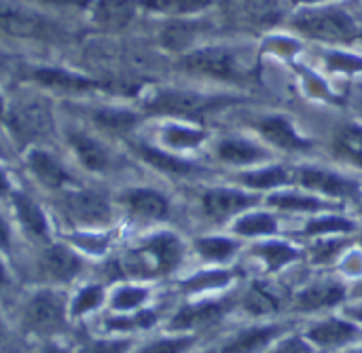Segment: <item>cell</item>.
I'll return each instance as SVG.
<instances>
[{
  "label": "cell",
  "instance_id": "obj_26",
  "mask_svg": "<svg viewBox=\"0 0 362 353\" xmlns=\"http://www.w3.org/2000/svg\"><path fill=\"white\" fill-rule=\"evenodd\" d=\"M140 155H142V159H144L146 163H151L153 167H157V169H161V172H168V174H178V176H182V174L195 172V167H193L191 163H187V161H182V159H176V157H172V155H168V152H161V150H157V148L140 146Z\"/></svg>",
  "mask_w": 362,
  "mask_h": 353
},
{
  "label": "cell",
  "instance_id": "obj_44",
  "mask_svg": "<svg viewBox=\"0 0 362 353\" xmlns=\"http://www.w3.org/2000/svg\"><path fill=\"white\" fill-rule=\"evenodd\" d=\"M127 349L129 341H95L81 349V353H125Z\"/></svg>",
  "mask_w": 362,
  "mask_h": 353
},
{
  "label": "cell",
  "instance_id": "obj_41",
  "mask_svg": "<svg viewBox=\"0 0 362 353\" xmlns=\"http://www.w3.org/2000/svg\"><path fill=\"white\" fill-rule=\"evenodd\" d=\"M265 353H316V349L303 335H286Z\"/></svg>",
  "mask_w": 362,
  "mask_h": 353
},
{
  "label": "cell",
  "instance_id": "obj_54",
  "mask_svg": "<svg viewBox=\"0 0 362 353\" xmlns=\"http://www.w3.org/2000/svg\"><path fill=\"white\" fill-rule=\"evenodd\" d=\"M0 335H2V326H0Z\"/></svg>",
  "mask_w": 362,
  "mask_h": 353
},
{
  "label": "cell",
  "instance_id": "obj_53",
  "mask_svg": "<svg viewBox=\"0 0 362 353\" xmlns=\"http://www.w3.org/2000/svg\"><path fill=\"white\" fill-rule=\"evenodd\" d=\"M0 116H2V97H0Z\"/></svg>",
  "mask_w": 362,
  "mask_h": 353
},
{
  "label": "cell",
  "instance_id": "obj_10",
  "mask_svg": "<svg viewBox=\"0 0 362 353\" xmlns=\"http://www.w3.org/2000/svg\"><path fill=\"white\" fill-rule=\"evenodd\" d=\"M301 186L329 195V197H337V199H358L361 197V186L350 180L344 178L335 172L322 169V167H301L297 174Z\"/></svg>",
  "mask_w": 362,
  "mask_h": 353
},
{
  "label": "cell",
  "instance_id": "obj_39",
  "mask_svg": "<svg viewBox=\"0 0 362 353\" xmlns=\"http://www.w3.org/2000/svg\"><path fill=\"white\" fill-rule=\"evenodd\" d=\"M204 140V131L185 129V127H170L165 129V142L174 148H191Z\"/></svg>",
  "mask_w": 362,
  "mask_h": 353
},
{
  "label": "cell",
  "instance_id": "obj_17",
  "mask_svg": "<svg viewBox=\"0 0 362 353\" xmlns=\"http://www.w3.org/2000/svg\"><path fill=\"white\" fill-rule=\"evenodd\" d=\"M218 159L229 165H255L267 159V152L261 150L257 144L242 140V138H225L218 142Z\"/></svg>",
  "mask_w": 362,
  "mask_h": 353
},
{
  "label": "cell",
  "instance_id": "obj_21",
  "mask_svg": "<svg viewBox=\"0 0 362 353\" xmlns=\"http://www.w3.org/2000/svg\"><path fill=\"white\" fill-rule=\"evenodd\" d=\"M257 256L265 263L267 271H280L299 258V252L284 241H267L257 248Z\"/></svg>",
  "mask_w": 362,
  "mask_h": 353
},
{
  "label": "cell",
  "instance_id": "obj_13",
  "mask_svg": "<svg viewBox=\"0 0 362 353\" xmlns=\"http://www.w3.org/2000/svg\"><path fill=\"white\" fill-rule=\"evenodd\" d=\"M257 129L261 131V136L276 148L288 150V152H299L312 146L310 140H305L293 125L288 119L280 116V114H272L265 116L257 123Z\"/></svg>",
  "mask_w": 362,
  "mask_h": 353
},
{
  "label": "cell",
  "instance_id": "obj_38",
  "mask_svg": "<svg viewBox=\"0 0 362 353\" xmlns=\"http://www.w3.org/2000/svg\"><path fill=\"white\" fill-rule=\"evenodd\" d=\"M195 345V337H174V339H161L153 341L151 345L142 347L138 353H187Z\"/></svg>",
  "mask_w": 362,
  "mask_h": 353
},
{
  "label": "cell",
  "instance_id": "obj_52",
  "mask_svg": "<svg viewBox=\"0 0 362 353\" xmlns=\"http://www.w3.org/2000/svg\"><path fill=\"white\" fill-rule=\"evenodd\" d=\"M202 353H221L218 349H208V352H202Z\"/></svg>",
  "mask_w": 362,
  "mask_h": 353
},
{
  "label": "cell",
  "instance_id": "obj_37",
  "mask_svg": "<svg viewBox=\"0 0 362 353\" xmlns=\"http://www.w3.org/2000/svg\"><path fill=\"white\" fill-rule=\"evenodd\" d=\"M95 121L106 127V129H117V131H127L136 125V116L125 110H98Z\"/></svg>",
  "mask_w": 362,
  "mask_h": 353
},
{
  "label": "cell",
  "instance_id": "obj_47",
  "mask_svg": "<svg viewBox=\"0 0 362 353\" xmlns=\"http://www.w3.org/2000/svg\"><path fill=\"white\" fill-rule=\"evenodd\" d=\"M350 294H352V299L362 301V280L356 284V286H354V288H352V292H350Z\"/></svg>",
  "mask_w": 362,
  "mask_h": 353
},
{
  "label": "cell",
  "instance_id": "obj_50",
  "mask_svg": "<svg viewBox=\"0 0 362 353\" xmlns=\"http://www.w3.org/2000/svg\"><path fill=\"white\" fill-rule=\"evenodd\" d=\"M293 2H320V0H293Z\"/></svg>",
  "mask_w": 362,
  "mask_h": 353
},
{
  "label": "cell",
  "instance_id": "obj_45",
  "mask_svg": "<svg viewBox=\"0 0 362 353\" xmlns=\"http://www.w3.org/2000/svg\"><path fill=\"white\" fill-rule=\"evenodd\" d=\"M346 318L352 320V322H356L358 326H362V301H358L356 305L346 307Z\"/></svg>",
  "mask_w": 362,
  "mask_h": 353
},
{
  "label": "cell",
  "instance_id": "obj_2",
  "mask_svg": "<svg viewBox=\"0 0 362 353\" xmlns=\"http://www.w3.org/2000/svg\"><path fill=\"white\" fill-rule=\"evenodd\" d=\"M180 66L189 72L223 78V80H242L248 76V66L240 59L233 49L227 47H206L197 49L180 59Z\"/></svg>",
  "mask_w": 362,
  "mask_h": 353
},
{
  "label": "cell",
  "instance_id": "obj_49",
  "mask_svg": "<svg viewBox=\"0 0 362 353\" xmlns=\"http://www.w3.org/2000/svg\"><path fill=\"white\" fill-rule=\"evenodd\" d=\"M4 282H6V273H4V267L0 263V286H4Z\"/></svg>",
  "mask_w": 362,
  "mask_h": 353
},
{
  "label": "cell",
  "instance_id": "obj_1",
  "mask_svg": "<svg viewBox=\"0 0 362 353\" xmlns=\"http://www.w3.org/2000/svg\"><path fill=\"white\" fill-rule=\"evenodd\" d=\"M293 28L310 38L329 42H350L358 36L356 21L341 8L303 11L293 19Z\"/></svg>",
  "mask_w": 362,
  "mask_h": 353
},
{
  "label": "cell",
  "instance_id": "obj_48",
  "mask_svg": "<svg viewBox=\"0 0 362 353\" xmlns=\"http://www.w3.org/2000/svg\"><path fill=\"white\" fill-rule=\"evenodd\" d=\"M8 191V180H6V176L2 174V169H0V195H4Z\"/></svg>",
  "mask_w": 362,
  "mask_h": 353
},
{
  "label": "cell",
  "instance_id": "obj_12",
  "mask_svg": "<svg viewBox=\"0 0 362 353\" xmlns=\"http://www.w3.org/2000/svg\"><path fill=\"white\" fill-rule=\"evenodd\" d=\"M0 30L19 38H45L51 34V23L25 8L0 2Z\"/></svg>",
  "mask_w": 362,
  "mask_h": 353
},
{
  "label": "cell",
  "instance_id": "obj_33",
  "mask_svg": "<svg viewBox=\"0 0 362 353\" xmlns=\"http://www.w3.org/2000/svg\"><path fill=\"white\" fill-rule=\"evenodd\" d=\"M195 25L193 23H185V21H176V23H170L163 34H161V42L172 49V51H182L187 49L193 38H195Z\"/></svg>",
  "mask_w": 362,
  "mask_h": 353
},
{
  "label": "cell",
  "instance_id": "obj_18",
  "mask_svg": "<svg viewBox=\"0 0 362 353\" xmlns=\"http://www.w3.org/2000/svg\"><path fill=\"white\" fill-rule=\"evenodd\" d=\"M134 0H98L93 8V19L106 30H121L134 19Z\"/></svg>",
  "mask_w": 362,
  "mask_h": 353
},
{
  "label": "cell",
  "instance_id": "obj_8",
  "mask_svg": "<svg viewBox=\"0 0 362 353\" xmlns=\"http://www.w3.org/2000/svg\"><path fill=\"white\" fill-rule=\"evenodd\" d=\"M348 297V290L344 284L333 280H320L303 290H299L293 299V309L297 313H320L327 309H333L341 305Z\"/></svg>",
  "mask_w": 362,
  "mask_h": 353
},
{
  "label": "cell",
  "instance_id": "obj_40",
  "mask_svg": "<svg viewBox=\"0 0 362 353\" xmlns=\"http://www.w3.org/2000/svg\"><path fill=\"white\" fill-rule=\"evenodd\" d=\"M146 297H148V292L144 288H134V286L121 288L112 299V307L121 309V311H129V309H136L138 305H142L146 301Z\"/></svg>",
  "mask_w": 362,
  "mask_h": 353
},
{
  "label": "cell",
  "instance_id": "obj_7",
  "mask_svg": "<svg viewBox=\"0 0 362 353\" xmlns=\"http://www.w3.org/2000/svg\"><path fill=\"white\" fill-rule=\"evenodd\" d=\"M288 326L284 324H259L248 326L231 335L221 347V353H265L269 352L282 337H286Z\"/></svg>",
  "mask_w": 362,
  "mask_h": 353
},
{
  "label": "cell",
  "instance_id": "obj_46",
  "mask_svg": "<svg viewBox=\"0 0 362 353\" xmlns=\"http://www.w3.org/2000/svg\"><path fill=\"white\" fill-rule=\"evenodd\" d=\"M0 248H2V250L8 248V227L4 225L2 218H0Z\"/></svg>",
  "mask_w": 362,
  "mask_h": 353
},
{
  "label": "cell",
  "instance_id": "obj_55",
  "mask_svg": "<svg viewBox=\"0 0 362 353\" xmlns=\"http://www.w3.org/2000/svg\"><path fill=\"white\" fill-rule=\"evenodd\" d=\"M356 353H362V349H358V352H356Z\"/></svg>",
  "mask_w": 362,
  "mask_h": 353
},
{
  "label": "cell",
  "instance_id": "obj_42",
  "mask_svg": "<svg viewBox=\"0 0 362 353\" xmlns=\"http://www.w3.org/2000/svg\"><path fill=\"white\" fill-rule=\"evenodd\" d=\"M100 301H102V288H100V286H89V288H85V290L76 297L74 307H72V313H74V316L87 313V311L95 309Z\"/></svg>",
  "mask_w": 362,
  "mask_h": 353
},
{
  "label": "cell",
  "instance_id": "obj_27",
  "mask_svg": "<svg viewBox=\"0 0 362 353\" xmlns=\"http://www.w3.org/2000/svg\"><path fill=\"white\" fill-rule=\"evenodd\" d=\"M278 231V222L272 214H246L235 222V233L244 237H263L274 235Z\"/></svg>",
  "mask_w": 362,
  "mask_h": 353
},
{
  "label": "cell",
  "instance_id": "obj_11",
  "mask_svg": "<svg viewBox=\"0 0 362 353\" xmlns=\"http://www.w3.org/2000/svg\"><path fill=\"white\" fill-rule=\"evenodd\" d=\"M286 303V290L272 282H252L240 299V307L252 318H269L282 311Z\"/></svg>",
  "mask_w": 362,
  "mask_h": 353
},
{
  "label": "cell",
  "instance_id": "obj_29",
  "mask_svg": "<svg viewBox=\"0 0 362 353\" xmlns=\"http://www.w3.org/2000/svg\"><path fill=\"white\" fill-rule=\"evenodd\" d=\"M233 273L227 271V269H208V271H202L197 273L195 277H191L187 284H185V290L187 292H206V290H218V288H225L233 282Z\"/></svg>",
  "mask_w": 362,
  "mask_h": 353
},
{
  "label": "cell",
  "instance_id": "obj_35",
  "mask_svg": "<svg viewBox=\"0 0 362 353\" xmlns=\"http://www.w3.org/2000/svg\"><path fill=\"white\" fill-rule=\"evenodd\" d=\"M36 78L45 85L64 87V89H89V87H93L91 80H85V78L74 76V74L64 72V70H38Z\"/></svg>",
  "mask_w": 362,
  "mask_h": 353
},
{
  "label": "cell",
  "instance_id": "obj_25",
  "mask_svg": "<svg viewBox=\"0 0 362 353\" xmlns=\"http://www.w3.org/2000/svg\"><path fill=\"white\" fill-rule=\"evenodd\" d=\"M195 246L202 258H206L208 263H218V265L231 261L240 248L238 241L231 237H204Z\"/></svg>",
  "mask_w": 362,
  "mask_h": 353
},
{
  "label": "cell",
  "instance_id": "obj_30",
  "mask_svg": "<svg viewBox=\"0 0 362 353\" xmlns=\"http://www.w3.org/2000/svg\"><path fill=\"white\" fill-rule=\"evenodd\" d=\"M335 148L346 159H350L352 163L362 167V127H358V125L344 127L335 138Z\"/></svg>",
  "mask_w": 362,
  "mask_h": 353
},
{
  "label": "cell",
  "instance_id": "obj_24",
  "mask_svg": "<svg viewBox=\"0 0 362 353\" xmlns=\"http://www.w3.org/2000/svg\"><path fill=\"white\" fill-rule=\"evenodd\" d=\"M70 142H72V146H74L78 159H81L89 169L100 172V169H104V167L108 165V155H106L104 146H100L95 140L87 138V136H83V133H74V136L70 138Z\"/></svg>",
  "mask_w": 362,
  "mask_h": 353
},
{
  "label": "cell",
  "instance_id": "obj_22",
  "mask_svg": "<svg viewBox=\"0 0 362 353\" xmlns=\"http://www.w3.org/2000/svg\"><path fill=\"white\" fill-rule=\"evenodd\" d=\"M267 203L278 210H288V212H322V210L333 208L327 201H320L316 197L297 195V193H274V195H269Z\"/></svg>",
  "mask_w": 362,
  "mask_h": 353
},
{
  "label": "cell",
  "instance_id": "obj_57",
  "mask_svg": "<svg viewBox=\"0 0 362 353\" xmlns=\"http://www.w3.org/2000/svg\"><path fill=\"white\" fill-rule=\"evenodd\" d=\"M361 210H362V203H361Z\"/></svg>",
  "mask_w": 362,
  "mask_h": 353
},
{
  "label": "cell",
  "instance_id": "obj_5",
  "mask_svg": "<svg viewBox=\"0 0 362 353\" xmlns=\"http://www.w3.org/2000/svg\"><path fill=\"white\" fill-rule=\"evenodd\" d=\"M11 127L23 140H32L49 133L53 129V116L49 104L40 97H28L17 102V106L11 112Z\"/></svg>",
  "mask_w": 362,
  "mask_h": 353
},
{
  "label": "cell",
  "instance_id": "obj_51",
  "mask_svg": "<svg viewBox=\"0 0 362 353\" xmlns=\"http://www.w3.org/2000/svg\"><path fill=\"white\" fill-rule=\"evenodd\" d=\"M45 353H59V352H57V349H53V347H51V349H45Z\"/></svg>",
  "mask_w": 362,
  "mask_h": 353
},
{
  "label": "cell",
  "instance_id": "obj_19",
  "mask_svg": "<svg viewBox=\"0 0 362 353\" xmlns=\"http://www.w3.org/2000/svg\"><path fill=\"white\" fill-rule=\"evenodd\" d=\"M125 203L132 210V214H136L140 218L157 220V218H163L168 214V201H165V197L159 195V193H155V191H148V189L129 191L125 195Z\"/></svg>",
  "mask_w": 362,
  "mask_h": 353
},
{
  "label": "cell",
  "instance_id": "obj_23",
  "mask_svg": "<svg viewBox=\"0 0 362 353\" xmlns=\"http://www.w3.org/2000/svg\"><path fill=\"white\" fill-rule=\"evenodd\" d=\"M246 186L257 189V191H269L282 184H288L291 174L286 172V167L282 165H274V167H263V169H255V172H246L240 178Z\"/></svg>",
  "mask_w": 362,
  "mask_h": 353
},
{
  "label": "cell",
  "instance_id": "obj_56",
  "mask_svg": "<svg viewBox=\"0 0 362 353\" xmlns=\"http://www.w3.org/2000/svg\"><path fill=\"white\" fill-rule=\"evenodd\" d=\"M361 246H362V237H361Z\"/></svg>",
  "mask_w": 362,
  "mask_h": 353
},
{
  "label": "cell",
  "instance_id": "obj_3",
  "mask_svg": "<svg viewBox=\"0 0 362 353\" xmlns=\"http://www.w3.org/2000/svg\"><path fill=\"white\" fill-rule=\"evenodd\" d=\"M229 97H210L193 91H159L148 100V110L159 114H176V116H202L206 112L218 110L227 106Z\"/></svg>",
  "mask_w": 362,
  "mask_h": 353
},
{
  "label": "cell",
  "instance_id": "obj_20",
  "mask_svg": "<svg viewBox=\"0 0 362 353\" xmlns=\"http://www.w3.org/2000/svg\"><path fill=\"white\" fill-rule=\"evenodd\" d=\"M42 267L55 280H70L78 273V258L64 246H53L45 252Z\"/></svg>",
  "mask_w": 362,
  "mask_h": 353
},
{
  "label": "cell",
  "instance_id": "obj_9",
  "mask_svg": "<svg viewBox=\"0 0 362 353\" xmlns=\"http://www.w3.org/2000/svg\"><path fill=\"white\" fill-rule=\"evenodd\" d=\"M257 201H259L257 195H250L238 189H210L202 197L204 212L216 222H225L231 216H238L250 210L252 205H257Z\"/></svg>",
  "mask_w": 362,
  "mask_h": 353
},
{
  "label": "cell",
  "instance_id": "obj_36",
  "mask_svg": "<svg viewBox=\"0 0 362 353\" xmlns=\"http://www.w3.org/2000/svg\"><path fill=\"white\" fill-rule=\"evenodd\" d=\"M346 248H348V239L346 237H329V239H320L310 250V256H312V261L316 265H329L337 256H341Z\"/></svg>",
  "mask_w": 362,
  "mask_h": 353
},
{
  "label": "cell",
  "instance_id": "obj_4",
  "mask_svg": "<svg viewBox=\"0 0 362 353\" xmlns=\"http://www.w3.org/2000/svg\"><path fill=\"white\" fill-rule=\"evenodd\" d=\"M303 337L312 343L314 349L339 352L361 341L362 326L348 318H327L312 324Z\"/></svg>",
  "mask_w": 362,
  "mask_h": 353
},
{
  "label": "cell",
  "instance_id": "obj_15",
  "mask_svg": "<svg viewBox=\"0 0 362 353\" xmlns=\"http://www.w3.org/2000/svg\"><path fill=\"white\" fill-rule=\"evenodd\" d=\"M62 313H64V307H62L59 297L53 292H40L30 301L25 309V320L34 330L47 333L62 324Z\"/></svg>",
  "mask_w": 362,
  "mask_h": 353
},
{
  "label": "cell",
  "instance_id": "obj_6",
  "mask_svg": "<svg viewBox=\"0 0 362 353\" xmlns=\"http://www.w3.org/2000/svg\"><path fill=\"white\" fill-rule=\"evenodd\" d=\"M233 309L231 301H202L182 307L174 318L170 328L176 333H197L212 328L223 322V318Z\"/></svg>",
  "mask_w": 362,
  "mask_h": 353
},
{
  "label": "cell",
  "instance_id": "obj_16",
  "mask_svg": "<svg viewBox=\"0 0 362 353\" xmlns=\"http://www.w3.org/2000/svg\"><path fill=\"white\" fill-rule=\"evenodd\" d=\"M70 216L83 225H102L110 218V208L104 199L89 193H72L66 197Z\"/></svg>",
  "mask_w": 362,
  "mask_h": 353
},
{
  "label": "cell",
  "instance_id": "obj_28",
  "mask_svg": "<svg viewBox=\"0 0 362 353\" xmlns=\"http://www.w3.org/2000/svg\"><path fill=\"white\" fill-rule=\"evenodd\" d=\"M30 167L36 174V178L47 186L55 189L66 180V174L62 172V167L45 152H32L30 155Z\"/></svg>",
  "mask_w": 362,
  "mask_h": 353
},
{
  "label": "cell",
  "instance_id": "obj_32",
  "mask_svg": "<svg viewBox=\"0 0 362 353\" xmlns=\"http://www.w3.org/2000/svg\"><path fill=\"white\" fill-rule=\"evenodd\" d=\"M142 4L165 15H187L204 11L212 4V0H142Z\"/></svg>",
  "mask_w": 362,
  "mask_h": 353
},
{
  "label": "cell",
  "instance_id": "obj_14",
  "mask_svg": "<svg viewBox=\"0 0 362 353\" xmlns=\"http://www.w3.org/2000/svg\"><path fill=\"white\" fill-rule=\"evenodd\" d=\"M146 256L153 263L155 273H170L172 269H176L182 261L185 248L180 244V239L172 233H161L155 235L146 246H144Z\"/></svg>",
  "mask_w": 362,
  "mask_h": 353
},
{
  "label": "cell",
  "instance_id": "obj_34",
  "mask_svg": "<svg viewBox=\"0 0 362 353\" xmlns=\"http://www.w3.org/2000/svg\"><path fill=\"white\" fill-rule=\"evenodd\" d=\"M354 231V222L350 218L344 216H322V218H314L308 222L305 233L308 235H335V233H352Z\"/></svg>",
  "mask_w": 362,
  "mask_h": 353
},
{
  "label": "cell",
  "instance_id": "obj_43",
  "mask_svg": "<svg viewBox=\"0 0 362 353\" xmlns=\"http://www.w3.org/2000/svg\"><path fill=\"white\" fill-rule=\"evenodd\" d=\"M327 64L333 70H344V72H362V59L352 57V55H344V53H329L327 55Z\"/></svg>",
  "mask_w": 362,
  "mask_h": 353
},
{
  "label": "cell",
  "instance_id": "obj_31",
  "mask_svg": "<svg viewBox=\"0 0 362 353\" xmlns=\"http://www.w3.org/2000/svg\"><path fill=\"white\" fill-rule=\"evenodd\" d=\"M15 208H17V214H19V220L25 225L28 231L36 233V235H45L47 233V222H45V216L42 212L38 210L36 203H32L28 197L23 195H15Z\"/></svg>",
  "mask_w": 362,
  "mask_h": 353
}]
</instances>
